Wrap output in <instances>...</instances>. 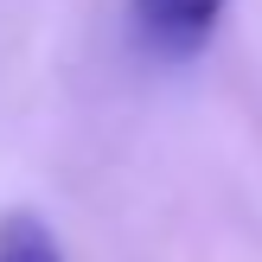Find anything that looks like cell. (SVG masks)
Here are the masks:
<instances>
[{
  "instance_id": "1",
  "label": "cell",
  "mask_w": 262,
  "mask_h": 262,
  "mask_svg": "<svg viewBox=\"0 0 262 262\" xmlns=\"http://www.w3.org/2000/svg\"><path fill=\"white\" fill-rule=\"evenodd\" d=\"M135 26L160 58H186L211 38V26L224 19V0H128Z\"/></svg>"
},
{
  "instance_id": "2",
  "label": "cell",
  "mask_w": 262,
  "mask_h": 262,
  "mask_svg": "<svg viewBox=\"0 0 262 262\" xmlns=\"http://www.w3.org/2000/svg\"><path fill=\"white\" fill-rule=\"evenodd\" d=\"M0 262H64V256L38 217H13V224H0Z\"/></svg>"
}]
</instances>
